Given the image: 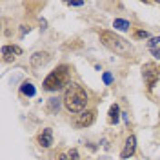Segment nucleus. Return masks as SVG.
Wrapping results in <instances>:
<instances>
[{"mask_svg": "<svg viewBox=\"0 0 160 160\" xmlns=\"http://www.w3.org/2000/svg\"><path fill=\"white\" fill-rule=\"evenodd\" d=\"M88 104V93L84 88H80L77 84H71L64 93V106L71 113H82Z\"/></svg>", "mask_w": 160, "mask_h": 160, "instance_id": "f257e3e1", "label": "nucleus"}, {"mask_svg": "<svg viewBox=\"0 0 160 160\" xmlns=\"http://www.w3.org/2000/svg\"><path fill=\"white\" fill-rule=\"evenodd\" d=\"M69 82V69L68 66H60L55 71H51L44 80V89L46 91H58Z\"/></svg>", "mask_w": 160, "mask_h": 160, "instance_id": "f03ea898", "label": "nucleus"}, {"mask_svg": "<svg viewBox=\"0 0 160 160\" xmlns=\"http://www.w3.org/2000/svg\"><path fill=\"white\" fill-rule=\"evenodd\" d=\"M100 42H102L108 49L115 51V53H118V55H126V53L131 51L129 42H126L122 37H118V35L113 33V31H100Z\"/></svg>", "mask_w": 160, "mask_h": 160, "instance_id": "7ed1b4c3", "label": "nucleus"}, {"mask_svg": "<svg viewBox=\"0 0 160 160\" xmlns=\"http://www.w3.org/2000/svg\"><path fill=\"white\" fill-rule=\"evenodd\" d=\"M142 77H144V82H146V86H148V89H153L155 88V84H157V80L160 78V68L157 64H144L142 66Z\"/></svg>", "mask_w": 160, "mask_h": 160, "instance_id": "20e7f679", "label": "nucleus"}, {"mask_svg": "<svg viewBox=\"0 0 160 160\" xmlns=\"http://www.w3.org/2000/svg\"><path fill=\"white\" fill-rule=\"evenodd\" d=\"M95 118H97V111L95 109L82 111L78 117H77V120H75V126L77 128H89L91 124L95 122Z\"/></svg>", "mask_w": 160, "mask_h": 160, "instance_id": "39448f33", "label": "nucleus"}, {"mask_svg": "<svg viewBox=\"0 0 160 160\" xmlns=\"http://www.w3.org/2000/svg\"><path fill=\"white\" fill-rule=\"evenodd\" d=\"M135 149H137V138H135V137L131 135L129 138L126 140V146H124V149H122V153H120V158L128 160L129 157H133Z\"/></svg>", "mask_w": 160, "mask_h": 160, "instance_id": "423d86ee", "label": "nucleus"}, {"mask_svg": "<svg viewBox=\"0 0 160 160\" xmlns=\"http://www.w3.org/2000/svg\"><path fill=\"white\" fill-rule=\"evenodd\" d=\"M49 53L48 51H37L33 57H31V66H35V68H42V66H46L48 62H49Z\"/></svg>", "mask_w": 160, "mask_h": 160, "instance_id": "0eeeda50", "label": "nucleus"}, {"mask_svg": "<svg viewBox=\"0 0 160 160\" xmlns=\"http://www.w3.org/2000/svg\"><path fill=\"white\" fill-rule=\"evenodd\" d=\"M38 144L42 146V148H49L51 144H53V131H51L49 128H46V129L40 133Z\"/></svg>", "mask_w": 160, "mask_h": 160, "instance_id": "6e6552de", "label": "nucleus"}, {"mask_svg": "<svg viewBox=\"0 0 160 160\" xmlns=\"http://www.w3.org/2000/svg\"><path fill=\"white\" fill-rule=\"evenodd\" d=\"M13 55H22V48H18V46H4L2 48V57H4V60L15 58Z\"/></svg>", "mask_w": 160, "mask_h": 160, "instance_id": "1a4fd4ad", "label": "nucleus"}, {"mask_svg": "<svg viewBox=\"0 0 160 160\" xmlns=\"http://www.w3.org/2000/svg\"><path fill=\"white\" fill-rule=\"evenodd\" d=\"M118 118H120V109H118V106H117V104H113V106L109 108V118H108V120H109L111 124H117Z\"/></svg>", "mask_w": 160, "mask_h": 160, "instance_id": "9d476101", "label": "nucleus"}, {"mask_svg": "<svg viewBox=\"0 0 160 160\" xmlns=\"http://www.w3.org/2000/svg\"><path fill=\"white\" fill-rule=\"evenodd\" d=\"M20 91H22L26 97H35V86H33L31 82H24V84L20 86Z\"/></svg>", "mask_w": 160, "mask_h": 160, "instance_id": "9b49d317", "label": "nucleus"}, {"mask_svg": "<svg viewBox=\"0 0 160 160\" xmlns=\"http://www.w3.org/2000/svg\"><path fill=\"white\" fill-rule=\"evenodd\" d=\"M113 28H115V29H118V31H128L131 26H129V22H128V20L117 18L115 22H113Z\"/></svg>", "mask_w": 160, "mask_h": 160, "instance_id": "f8f14e48", "label": "nucleus"}, {"mask_svg": "<svg viewBox=\"0 0 160 160\" xmlns=\"http://www.w3.org/2000/svg\"><path fill=\"white\" fill-rule=\"evenodd\" d=\"M58 106H60L58 98H51L49 100V111H58Z\"/></svg>", "mask_w": 160, "mask_h": 160, "instance_id": "ddd939ff", "label": "nucleus"}, {"mask_svg": "<svg viewBox=\"0 0 160 160\" xmlns=\"http://www.w3.org/2000/svg\"><path fill=\"white\" fill-rule=\"evenodd\" d=\"M149 33L148 31H135V38H148Z\"/></svg>", "mask_w": 160, "mask_h": 160, "instance_id": "4468645a", "label": "nucleus"}, {"mask_svg": "<svg viewBox=\"0 0 160 160\" xmlns=\"http://www.w3.org/2000/svg\"><path fill=\"white\" fill-rule=\"evenodd\" d=\"M102 78H104V84H111V82H113V75H111V73H104Z\"/></svg>", "mask_w": 160, "mask_h": 160, "instance_id": "2eb2a0df", "label": "nucleus"}, {"mask_svg": "<svg viewBox=\"0 0 160 160\" xmlns=\"http://www.w3.org/2000/svg\"><path fill=\"white\" fill-rule=\"evenodd\" d=\"M149 46H151V49H157V46H160V37H157V38H151Z\"/></svg>", "mask_w": 160, "mask_h": 160, "instance_id": "dca6fc26", "label": "nucleus"}, {"mask_svg": "<svg viewBox=\"0 0 160 160\" xmlns=\"http://www.w3.org/2000/svg\"><path fill=\"white\" fill-rule=\"evenodd\" d=\"M69 158H71V160H77V158H78V153H77V149H71Z\"/></svg>", "mask_w": 160, "mask_h": 160, "instance_id": "f3484780", "label": "nucleus"}, {"mask_svg": "<svg viewBox=\"0 0 160 160\" xmlns=\"http://www.w3.org/2000/svg\"><path fill=\"white\" fill-rule=\"evenodd\" d=\"M151 51H153V55H155L157 58H160V49H151Z\"/></svg>", "mask_w": 160, "mask_h": 160, "instance_id": "a211bd4d", "label": "nucleus"}]
</instances>
